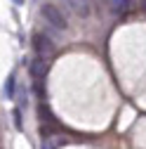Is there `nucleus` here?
Wrapping results in <instances>:
<instances>
[{
  "label": "nucleus",
  "mask_w": 146,
  "mask_h": 149,
  "mask_svg": "<svg viewBox=\"0 0 146 149\" xmlns=\"http://www.w3.org/2000/svg\"><path fill=\"white\" fill-rule=\"evenodd\" d=\"M40 14H43V19L50 24V26H54V29H59V31H66L68 29V19H66V14L54 5V3H45L43 7H40Z\"/></svg>",
  "instance_id": "nucleus-1"
},
{
  "label": "nucleus",
  "mask_w": 146,
  "mask_h": 149,
  "mask_svg": "<svg viewBox=\"0 0 146 149\" xmlns=\"http://www.w3.org/2000/svg\"><path fill=\"white\" fill-rule=\"evenodd\" d=\"M33 50L35 52H38V57H52V54H54V43L47 38V36L45 33H35L33 36Z\"/></svg>",
  "instance_id": "nucleus-2"
},
{
  "label": "nucleus",
  "mask_w": 146,
  "mask_h": 149,
  "mask_svg": "<svg viewBox=\"0 0 146 149\" xmlns=\"http://www.w3.org/2000/svg\"><path fill=\"white\" fill-rule=\"evenodd\" d=\"M28 69H31V76H33L35 81H40L45 73H47V62H45V57H35L33 62H28Z\"/></svg>",
  "instance_id": "nucleus-3"
},
{
  "label": "nucleus",
  "mask_w": 146,
  "mask_h": 149,
  "mask_svg": "<svg viewBox=\"0 0 146 149\" xmlns=\"http://www.w3.org/2000/svg\"><path fill=\"white\" fill-rule=\"evenodd\" d=\"M64 3L68 5V10H73L78 17H85L90 14V0H64Z\"/></svg>",
  "instance_id": "nucleus-4"
},
{
  "label": "nucleus",
  "mask_w": 146,
  "mask_h": 149,
  "mask_svg": "<svg viewBox=\"0 0 146 149\" xmlns=\"http://www.w3.org/2000/svg\"><path fill=\"white\" fill-rule=\"evenodd\" d=\"M108 3H111V12H113L116 17L125 14L127 10L132 7V3H130V0H108Z\"/></svg>",
  "instance_id": "nucleus-5"
},
{
  "label": "nucleus",
  "mask_w": 146,
  "mask_h": 149,
  "mask_svg": "<svg viewBox=\"0 0 146 149\" xmlns=\"http://www.w3.org/2000/svg\"><path fill=\"white\" fill-rule=\"evenodd\" d=\"M14 90H17V81H14V76H7L5 88H3V95H5V100H14Z\"/></svg>",
  "instance_id": "nucleus-6"
},
{
  "label": "nucleus",
  "mask_w": 146,
  "mask_h": 149,
  "mask_svg": "<svg viewBox=\"0 0 146 149\" xmlns=\"http://www.w3.org/2000/svg\"><path fill=\"white\" fill-rule=\"evenodd\" d=\"M40 147H43V149H57V142H54L52 137H43Z\"/></svg>",
  "instance_id": "nucleus-7"
},
{
  "label": "nucleus",
  "mask_w": 146,
  "mask_h": 149,
  "mask_svg": "<svg viewBox=\"0 0 146 149\" xmlns=\"http://www.w3.org/2000/svg\"><path fill=\"white\" fill-rule=\"evenodd\" d=\"M12 116H14V125L21 130V109H14V114H12Z\"/></svg>",
  "instance_id": "nucleus-8"
},
{
  "label": "nucleus",
  "mask_w": 146,
  "mask_h": 149,
  "mask_svg": "<svg viewBox=\"0 0 146 149\" xmlns=\"http://www.w3.org/2000/svg\"><path fill=\"white\" fill-rule=\"evenodd\" d=\"M17 97H19V100H17V102H19V104H24V107H26V90H24V88H19V95H17Z\"/></svg>",
  "instance_id": "nucleus-9"
},
{
  "label": "nucleus",
  "mask_w": 146,
  "mask_h": 149,
  "mask_svg": "<svg viewBox=\"0 0 146 149\" xmlns=\"http://www.w3.org/2000/svg\"><path fill=\"white\" fill-rule=\"evenodd\" d=\"M14 3H19V5H21V3H24V0H14Z\"/></svg>",
  "instance_id": "nucleus-10"
}]
</instances>
